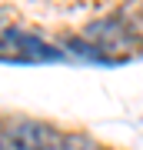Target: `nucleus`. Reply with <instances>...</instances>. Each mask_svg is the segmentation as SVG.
I'll return each instance as SVG.
<instances>
[{
	"mask_svg": "<svg viewBox=\"0 0 143 150\" xmlns=\"http://www.w3.org/2000/svg\"><path fill=\"white\" fill-rule=\"evenodd\" d=\"M7 37H10V43L17 47V54L27 57V60H33V57H40V60H60L63 54H60L57 47H50V43H43L37 33H20V30H7Z\"/></svg>",
	"mask_w": 143,
	"mask_h": 150,
	"instance_id": "nucleus-2",
	"label": "nucleus"
},
{
	"mask_svg": "<svg viewBox=\"0 0 143 150\" xmlns=\"http://www.w3.org/2000/svg\"><path fill=\"white\" fill-rule=\"evenodd\" d=\"M53 150H100V144L90 134H63Z\"/></svg>",
	"mask_w": 143,
	"mask_h": 150,
	"instance_id": "nucleus-4",
	"label": "nucleus"
},
{
	"mask_svg": "<svg viewBox=\"0 0 143 150\" xmlns=\"http://www.w3.org/2000/svg\"><path fill=\"white\" fill-rule=\"evenodd\" d=\"M4 130H7V120H0V150H7L4 147Z\"/></svg>",
	"mask_w": 143,
	"mask_h": 150,
	"instance_id": "nucleus-5",
	"label": "nucleus"
},
{
	"mask_svg": "<svg viewBox=\"0 0 143 150\" xmlns=\"http://www.w3.org/2000/svg\"><path fill=\"white\" fill-rule=\"evenodd\" d=\"M60 137H63V134H60L53 123H47V120L13 117V120H7L4 147L7 150H53Z\"/></svg>",
	"mask_w": 143,
	"mask_h": 150,
	"instance_id": "nucleus-1",
	"label": "nucleus"
},
{
	"mask_svg": "<svg viewBox=\"0 0 143 150\" xmlns=\"http://www.w3.org/2000/svg\"><path fill=\"white\" fill-rule=\"evenodd\" d=\"M60 43H63V50H70V54H77L83 60H106L103 47H97V43L87 40V37H60Z\"/></svg>",
	"mask_w": 143,
	"mask_h": 150,
	"instance_id": "nucleus-3",
	"label": "nucleus"
},
{
	"mask_svg": "<svg viewBox=\"0 0 143 150\" xmlns=\"http://www.w3.org/2000/svg\"><path fill=\"white\" fill-rule=\"evenodd\" d=\"M140 13H143V7H140Z\"/></svg>",
	"mask_w": 143,
	"mask_h": 150,
	"instance_id": "nucleus-6",
	"label": "nucleus"
}]
</instances>
